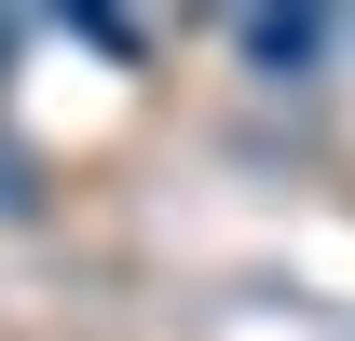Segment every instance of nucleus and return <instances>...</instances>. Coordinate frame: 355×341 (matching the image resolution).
<instances>
[{
    "label": "nucleus",
    "mask_w": 355,
    "mask_h": 341,
    "mask_svg": "<svg viewBox=\"0 0 355 341\" xmlns=\"http://www.w3.org/2000/svg\"><path fill=\"white\" fill-rule=\"evenodd\" d=\"M232 42H246V69H314V42H328V28H314V14H246Z\"/></svg>",
    "instance_id": "nucleus-1"
}]
</instances>
